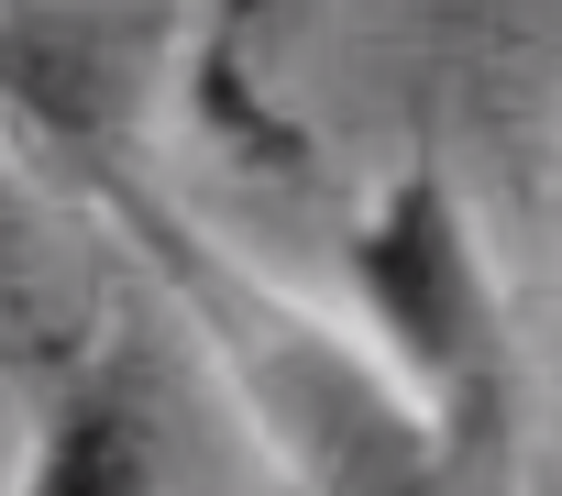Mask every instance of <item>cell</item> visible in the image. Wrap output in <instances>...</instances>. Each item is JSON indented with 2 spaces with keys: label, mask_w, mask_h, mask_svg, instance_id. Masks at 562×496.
Listing matches in <instances>:
<instances>
[{
  "label": "cell",
  "mask_w": 562,
  "mask_h": 496,
  "mask_svg": "<svg viewBox=\"0 0 562 496\" xmlns=\"http://www.w3.org/2000/svg\"><path fill=\"white\" fill-rule=\"evenodd\" d=\"M265 12H276V0H221V45H232L243 23H265Z\"/></svg>",
  "instance_id": "cell-5"
},
{
  "label": "cell",
  "mask_w": 562,
  "mask_h": 496,
  "mask_svg": "<svg viewBox=\"0 0 562 496\" xmlns=\"http://www.w3.org/2000/svg\"><path fill=\"white\" fill-rule=\"evenodd\" d=\"M23 298V210H12V188H0V309Z\"/></svg>",
  "instance_id": "cell-4"
},
{
  "label": "cell",
  "mask_w": 562,
  "mask_h": 496,
  "mask_svg": "<svg viewBox=\"0 0 562 496\" xmlns=\"http://www.w3.org/2000/svg\"><path fill=\"white\" fill-rule=\"evenodd\" d=\"M342 277L364 309V353L397 375L419 430L474 496L518 485V364H507V309L496 266L452 199V177L419 155L375 188V210L342 232Z\"/></svg>",
  "instance_id": "cell-2"
},
{
  "label": "cell",
  "mask_w": 562,
  "mask_h": 496,
  "mask_svg": "<svg viewBox=\"0 0 562 496\" xmlns=\"http://www.w3.org/2000/svg\"><path fill=\"white\" fill-rule=\"evenodd\" d=\"M12 496H177V408L133 342H100L56 375Z\"/></svg>",
  "instance_id": "cell-3"
},
{
  "label": "cell",
  "mask_w": 562,
  "mask_h": 496,
  "mask_svg": "<svg viewBox=\"0 0 562 496\" xmlns=\"http://www.w3.org/2000/svg\"><path fill=\"white\" fill-rule=\"evenodd\" d=\"M89 188H100L111 221L144 243V266L177 288V309H188L199 342L221 353L232 397L254 408V430L276 441V463H288L310 496H474V485L441 463V441L419 430V408L397 397V375H386L353 331L310 320L299 298H276L243 255H221L199 221H177V210H166L155 188H133L122 166L89 155Z\"/></svg>",
  "instance_id": "cell-1"
}]
</instances>
